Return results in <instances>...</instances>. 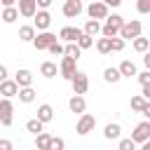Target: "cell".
Here are the masks:
<instances>
[{"label":"cell","instance_id":"obj_1","mask_svg":"<svg viewBox=\"0 0 150 150\" xmlns=\"http://www.w3.org/2000/svg\"><path fill=\"white\" fill-rule=\"evenodd\" d=\"M122 23H124V16H122V14H108V16H105V23L101 26V35H105V38L120 35Z\"/></svg>","mask_w":150,"mask_h":150},{"label":"cell","instance_id":"obj_2","mask_svg":"<svg viewBox=\"0 0 150 150\" xmlns=\"http://www.w3.org/2000/svg\"><path fill=\"white\" fill-rule=\"evenodd\" d=\"M77 73V59H73V56H66L63 54V59H61V63H59V75L63 77V80H73V75Z\"/></svg>","mask_w":150,"mask_h":150},{"label":"cell","instance_id":"obj_3","mask_svg":"<svg viewBox=\"0 0 150 150\" xmlns=\"http://www.w3.org/2000/svg\"><path fill=\"white\" fill-rule=\"evenodd\" d=\"M84 9H87L89 19H98V21H101V19H105V16L110 14V7H108L103 0H94V2H89Z\"/></svg>","mask_w":150,"mask_h":150},{"label":"cell","instance_id":"obj_4","mask_svg":"<svg viewBox=\"0 0 150 150\" xmlns=\"http://www.w3.org/2000/svg\"><path fill=\"white\" fill-rule=\"evenodd\" d=\"M12 122H14V103H12V98L2 96V101H0V124L12 127Z\"/></svg>","mask_w":150,"mask_h":150},{"label":"cell","instance_id":"obj_5","mask_svg":"<svg viewBox=\"0 0 150 150\" xmlns=\"http://www.w3.org/2000/svg\"><path fill=\"white\" fill-rule=\"evenodd\" d=\"M141 21L138 19H131V21H124L122 23V28H120V38H124V40H134L136 35H141Z\"/></svg>","mask_w":150,"mask_h":150},{"label":"cell","instance_id":"obj_6","mask_svg":"<svg viewBox=\"0 0 150 150\" xmlns=\"http://www.w3.org/2000/svg\"><path fill=\"white\" fill-rule=\"evenodd\" d=\"M94 127H96V117L89 115V112H82L80 120H77V124H75V131L80 136H87L89 131H94Z\"/></svg>","mask_w":150,"mask_h":150},{"label":"cell","instance_id":"obj_7","mask_svg":"<svg viewBox=\"0 0 150 150\" xmlns=\"http://www.w3.org/2000/svg\"><path fill=\"white\" fill-rule=\"evenodd\" d=\"M131 138L136 141V145H143V143L150 138V120L138 122V124L134 127V131H131Z\"/></svg>","mask_w":150,"mask_h":150},{"label":"cell","instance_id":"obj_8","mask_svg":"<svg viewBox=\"0 0 150 150\" xmlns=\"http://www.w3.org/2000/svg\"><path fill=\"white\" fill-rule=\"evenodd\" d=\"M54 40H56V35H54V33H49V30H38L30 45H33L38 52H42V49H47V47H49Z\"/></svg>","mask_w":150,"mask_h":150},{"label":"cell","instance_id":"obj_9","mask_svg":"<svg viewBox=\"0 0 150 150\" xmlns=\"http://www.w3.org/2000/svg\"><path fill=\"white\" fill-rule=\"evenodd\" d=\"M61 12H63L66 19H77L84 12V5H82V0H66L63 7H61Z\"/></svg>","mask_w":150,"mask_h":150},{"label":"cell","instance_id":"obj_10","mask_svg":"<svg viewBox=\"0 0 150 150\" xmlns=\"http://www.w3.org/2000/svg\"><path fill=\"white\" fill-rule=\"evenodd\" d=\"M70 84H73V94H87V89H89V77H87V73L77 70V73L73 75Z\"/></svg>","mask_w":150,"mask_h":150},{"label":"cell","instance_id":"obj_11","mask_svg":"<svg viewBox=\"0 0 150 150\" xmlns=\"http://www.w3.org/2000/svg\"><path fill=\"white\" fill-rule=\"evenodd\" d=\"M33 26H35V30H47V28L52 26V14H49V9H38L35 16H33Z\"/></svg>","mask_w":150,"mask_h":150},{"label":"cell","instance_id":"obj_12","mask_svg":"<svg viewBox=\"0 0 150 150\" xmlns=\"http://www.w3.org/2000/svg\"><path fill=\"white\" fill-rule=\"evenodd\" d=\"M16 9H19V16L33 19L35 12H38V2L35 0H16Z\"/></svg>","mask_w":150,"mask_h":150},{"label":"cell","instance_id":"obj_13","mask_svg":"<svg viewBox=\"0 0 150 150\" xmlns=\"http://www.w3.org/2000/svg\"><path fill=\"white\" fill-rule=\"evenodd\" d=\"M0 94L5 96V98H14L16 94H19V84H16V80H2L0 82Z\"/></svg>","mask_w":150,"mask_h":150},{"label":"cell","instance_id":"obj_14","mask_svg":"<svg viewBox=\"0 0 150 150\" xmlns=\"http://www.w3.org/2000/svg\"><path fill=\"white\" fill-rule=\"evenodd\" d=\"M68 108H70V112L82 115V112L87 110V101H84V96H82V94H73L70 101H68Z\"/></svg>","mask_w":150,"mask_h":150},{"label":"cell","instance_id":"obj_15","mask_svg":"<svg viewBox=\"0 0 150 150\" xmlns=\"http://www.w3.org/2000/svg\"><path fill=\"white\" fill-rule=\"evenodd\" d=\"M80 33H82V30H80L77 26H63V28L59 30V38L66 40V42H75V40L80 38Z\"/></svg>","mask_w":150,"mask_h":150},{"label":"cell","instance_id":"obj_16","mask_svg":"<svg viewBox=\"0 0 150 150\" xmlns=\"http://www.w3.org/2000/svg\"><path fill=\"white\" fill-rule=\"evenodd\" d=\"M0 19H2L5 23H14V21L19 19V9H16V5L2 7V12H0Z\"/></svg>","mask_w":150,"mask_h":150},{"label":"cell","instance_id":"obj_17","mask_svg":"<svg viewBox=\"0 0 150 150\" xmlns=\"http://www.w3.org/2000/svg\"><path fill=\"white\" fill-rule=\"evenodd\" d=\"M117 68H120V75H122V77H136V73H138V70H136V63L129 61V59H124Z\"/></svg>","mask_w":150,"mask_h":150},{"label":"cell","instance_id":"obj_18","mask_svg":"<svg viewBox=\"0 0 150 150\" xmlns=\"http://www.w3.org/2000/svg\"><path fill=\"white\" fill-rule=\"evenodd\" d=\"M14 80H16L19 87H28V84H33V73H30L28 68H21V70H16Z\"/></svg>","mask_w":150,"mask_h":150},{"label":"cell","instance_id":"obj_19","mask_svg":"<svg viewBox=\"0 0 150 150\" xmlns=\"http://www.w3.org/2000/svg\"><path fill=\"white\" fill-rule=\"evenodd\" d=\"M38 120L40 122H52L54 120V108L49 105V103H42V105H38Z\"/></svg>","mask_w":150,"mask_h":150},{"label":"cell","instance_id":"obj_20","mask_svg":"<svg viewBox=\"0 0 150 150\" xmlns=\"http://www.w3.org/2000/svg\"><path fill=\"white\" fill-rule=\"evenodd\" d=\"M56 73H59V68H56L54 61H42V66H40V75L42 77L52 80V77H56Z\"/></svg>","mask_w":150,"mask_h":150},{"label":"cell","instance_id":"obj_21","mask_svg":"<svg viewBox=\"0 0 150 150\" xmlns=\"http://www.w3.org/2000/svg\"><path fill=\"white\" fill-rule=\"evenodd\" d=\"M103 80H105L108 84H117V82L122 80V75H120V68H112V66H108V68L103 70Z\"/></svg>","mask_w":150,"mask_h":150},{"label":"cell","instance_id":"obj_22","mask_svg":"<svg viewBox=\"0 0 150 150\" xmlns=\"http://www.w3.org/2000/svg\"><path fill=\"white\" fill-rule=\"evenodd\" d=\"M16 96H19L21 103H33V101H35V89H33L30 84H28V87H19V94H16Z\"/></svg>","mask_w":150,"mask_h":150},{"label":"cell","instance_id":"obj_23","mask_svg":"<svg viewBox=\"0 0 150 150\" xmlns=\"http://www.w3.org/2000/svg\"><path fill=\"white\" fill-rule=\"evenodd\" d=\"M103 136H105L108 141H112V138H120V136H122V127H120L117 122H110V124H105V129H103Z\"/></svg>","mask_w":150,"mask_h":150},{"label":"cell","instance_id":"obj_24","mask_svg":"<svg viewBox=\"0 0 150 150\" xmlns=\"http://www.w3.org/2000/svg\"><path fill=\"white\" fill-rule=\"evenodd\" d=\"M49 145H52V136H49L47 131L35 134V148H38V150H49Z\"/></svg>","mask_w":150,"mask_h":150},{"label":"cell","instance_id":"obj_25","mask_svg":"<svg viewBox=\"0 0 150 150\" xmlns=\"http://www.w3.org/2000/svg\"><path fill=\"white\" fill-rule=\"evenodd\" d=\"M35 38V26H21L19 28V40L21 42H33Z\"/></svg>","mask_w":150,"mask_h":150},{"label":"cell","instance_id":"obj_26","mask_svg":"<svg viewBox=\"0 0 150 150\" xmlns=\"http://www.w3.org/2000/svg\"><path fill=\"white\" fill-rule=\"evenodd\" d=\"M82 30L89 33V35H98V33H101V21H98V19H87V23H84Z\"/></svg>","mask_w":150,"mask_h":150},{"label":"cell","instance_id":"obj_27","mask_svg":"<svg viewBox=\"0 0 150 150\" xmlns=\"http://www.w3.org/2000/svg\"><path fill=\"white\" fill-rule=\"evenodd\" d=\"M96 52H98V54H110V52H112L110 38H105V35H103V38H98V40H96Z\"/></svg>","mask_w":150,"mask_h":150},{"label":"cell","instance_id":"obj_28","mask_svg":"<svg viewBox=\"0 0 150 150\" xmlns=\"http://www.w3.org/2000/svg\"><path fill=\"white\" fill-rule=\"evenodd\" d=\"M75 42H77V47H80V49H89V47L94 45V35H89V33H84V30H82V33H80V38H77Z\"/></svg>","mask_w":150,"mask_h":150},{"label":"cell","instance_id":"obj_29","mask_svg":"<svg viewBox=\"0 0 150 150\" xmlns=\"http://www.w3.org/2000/svg\"><path fill=\"white\" fill-rule=\"evenodd\" d=\"M131 42H134V49H136L138 54H143V52L150 47V40H148V38H143V35H136Z\"/></svg>","mask_w":150,"mask_h":150},{"label":"cell","instance_id":"obj_30","mask_svg":"<svg viewBox=\"0 0 150 150\" xmlns=\"http://www.w3.org/2000/svg\"><path fill=\"white\" fill-rule=\"evenodd\" d=\"M63 54H66V56H73V59H80L82 49L77 47V42H66V47H63Z\"/></svg>","mask_w":150,"mask_h":150},{"label":"cell","instance_id":"obj_31","mask_svg":"<svg viewBox=\"0 0 150 150\" xmlns=\"http://www.w3.org/2000/svg\"><path fill=\"white\" fill-rule=\"evenodd\" d=\"M42 129H45V122H40L38 117H33V120L26 122V131H30V134H40Z\"/></svg>","mask_w":150,"mask_h":150},{"label":"cell","instance_id":"obj_32","mask_svg":"<svg viewBox=\"0 0 150 150\" xmlns=\"http://www.w3.org/2000/svg\"><path fill=\"white\" fill-rule=\"evenodd\" d=\"M129 105H131V110H136V112H141V108L145 105V96H143V94H136V96H131V101H129Z\"/></svg>","mask_w":150,"mask_h":150},{"label":"cell","instance_id":"obj_33","mask_svg":"<svg viewBox=\"0 0 150 150\" xmlns=\"http://www.w3.org/2000/svg\"><path fill=\"white\" fill-rule=\"evenodd\" d=\"M124 42H127L124 38H120V35H112V38H110V45H112V52H122V49H124Z\"/></svg>","mask_w":150,"mask_h":150},{"label":"cell","instance_id":"obj_34","mask_svg":"<svg viewBox=\"0 0 150 150\" xmlns=\"http://www.w3.org/2000/svg\"><path fill=\"white\" fill-rule=\"evenodd\" d=\"M47 52H49V54H54V56H63V45H61L59 40H54V42L47 47Z\"/></svg>","mask_w":150,"mask_h":150},{"label":"cell","instance_id":"obj_35","mask_svg":"<svg viewBox=\"0 0 150 150\" xmlns=\"http://www.w3.org/2000/svg\"><path fill=\"white\" fill-rule=\"evenodd\" d=\"M117 148H120V150H134V148H136V141H134V138H120Z\"/></svg>","mask_w":150,"mask_h":150},{"label":"cell","instance_id":"obj_36","mask_svg":"<svg viewBox=\"0 0 150 150\" xmlns=\"http://www.w3.org/2000/svg\"><path fill=\"white\" fill-rule=\"evenodd\" d=\"M136 12L138 14H150V0H136Z\"/></svg>","mask_w":150,"mask_h":150},{"label":"cell","instance_id":"obj_37","mask_svg":"<svg viewBox=\"0 0 150 150\" xmlns=\"http://www.w3.org/2000/svg\"><path fill=\"white\" fill-rule=\"evenodd\" d=\"M63 148H66V141H63V138L52 136V145H49V150H63Z\"/></svg>","mask_w":150,"mask_h":150},{"label":"cell","instance_id":"obj_38","mask_svg":"<svg viewBox=\"0 0 150 150\" xmlns=\"http://www.w3.org/2000/svg\"><path fill=\"white\" fill-rule=\"evenodd\" d=\"M136 80H138L141 84H150V70L145 68L143 73H136Z\"/></svg>","mask_w":150,"mask_h":150},{"label":"cell","instance_id":"obj_39","mask_svg":"<svg viewBox=\"0 0 150 150\" xmlns=\"http://www.w3.org/2000/svg\"><path fill=\"white\" fill-rule=\"evenodd\" d=\"M14 145H12V141H7V138H0V150H12Z\"/></svg>","mask_w":150,"mask_h":150},{"label":"cell","instance_id":"obj_40","mask_svg":"<svg viewBox=\"0 0 150 150\" xmlns=\"http://www.w3.org/2000/svg\"><path fill=\"white\" fill-rule=\"evenodd\" d=\"M35 2H38V9H49V5L54 0H35Z\"/></svg>","mask_w":150,"mask_h":150},{"label":"cell","instance_id":"obj_41","mask_svg":"<svg viewBox=\"0 0 150 150\" xmlns=\"http://www.w3.org/2000/svg\"><path fill=\"white\" fill-rule=\"evenodd\" d=\"M141 115H143L145 120H150V101H145V105L141 108Z\"/></svg>","mask_w":150,"mask_h":150},{"label":"cell","instance_id":"obj_42","mask_svg":"<svg viewBox=\"0 0 150 150\" xmlns=\"http://www.w3.org/2000/svg\"><path fill=\"white\" fill-rule=\"evenodd\" d=\"M143 54H145V56H143V63H145V68L150 70V47H148V49H145Z\"/></svg>","mask_w":150,"mask_h":150},{"label":"cell","instance_id":"obj_43","mask_svg":"<svg viewBox=\"0 0 150 150\" xmlns=\"http://www.w3.org/2000/svg\"><path fill=\"white\" fill-rule=\"evenodd\" d=\"M141 87H143V91H141V94L145 96V101H150V84H141Z\"/></svg>","mask_w":150,"mask_h":150},{"label":"cell","instance_id":"obj_44","mask_svg":"<svg viewBox=\"0 0 150 150\" xmlns=\"http://www.w3.org/2000/svg\"><path fill=\"white\" fill-rule=\"evenodd\" d=\"M2 80H7V66L0 63V82H2Z\"/></svg>","mask_w":150,"mask_h":150},{"label":"cell","instance_id":"obj_45","mask_svg":"<svg viewBox=\"0 0 150 150\" xmlns=\"http://www.w3.org/2000/svg\"><path fill=\"white\" fill-rule=\"evenodd\" d=\"M103 2H105L108 7H120V5H122V0H103Z\"/></svg>","mask_w":150,"mask_h":150},{"label":"cell","instance_id":"obj_46","mask_svg":"<svg viewBox=\"0 0 150 150\" xmlns=\"http://www.w3.org/2000/svg\"><path fill=\"white\" fill-rule=\"evenodd\" d=\"M2 7H9V5H16V0H0Z\"/></svg>","mask_w":150,"mask_h":150},{"label":"cell","instance_id":"obj_47","mask_svg":"<svg viewBox=\"0 0 150 150\" xmlns=\"http://www.w3.org/2000/svg\"><path fill=\"white\" fill-rule=\"evenodd\" d=\"M143 148H145V150H150V138H148V141L143 143Z\"/></svg>","mask_w":150,"mask_h":150},{"label":"cell","instance_id":"obj_48","mask_svg":"<svg viewBox=\"0 0 150 150\" xmlns=\"http://www.w3.org/2000/svg\"><path fill=\"white\" fill-rule=\"evenodd\" d=\"M0 7H2V5H0Z\"/></svg>","mask_w":150,"mask_h":150}]
</instances>
